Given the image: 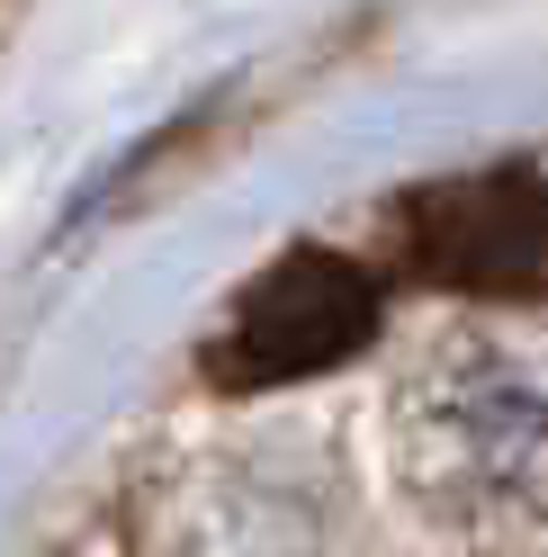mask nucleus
<instances>
[{
	"label": "nucleus",
	"mask_w": 548,
	"mask_h": 557,
	"mask_svg": "<svg viewBox=\"0 0 548 557\" xmlns=\"http://www.w3.org/2000/svg\"><path fill=\"white\" fill-rule=\"evenodd\" d=\"M404 459L450 504L548 495V324L459 333L404 387Z\"/></svg>",
	"instance_id": "nucleus-1"
},
{
	"label": "nucleus",
	"mask_w": 548,
	"mask_h": 557,
	"mask_svg": "<svg viewBox=\"0 0 548 557\" xmlns=\"http://www.w3.org/2000/svg\"><path fill=\"white\" fill-rule=\"evenodd\" d=\"M369 333H378L369 270L341 261V252H288L234 297V324L216 333L208 369L225 387H288V377L341 369Z\"/></svg>",
	"instance_id": "nucleus-2"
},
{
	"label": "nucleus",
	"mask_w": 548,
	"mask_h": 557,
	"mask_svg": "<svg viewBox=\"0 0 548 557\" xmlns=\"http://www.w3.org/2000/svg\"><path fill=\"white\" fill-rule=\"evenodd\" d=\"M404 252L423 278L468 297H548V181L486 171V181L423 189L404 207Z\"/></svg>",
	"instance_id": "nucleus-3"
}]
</instances>
